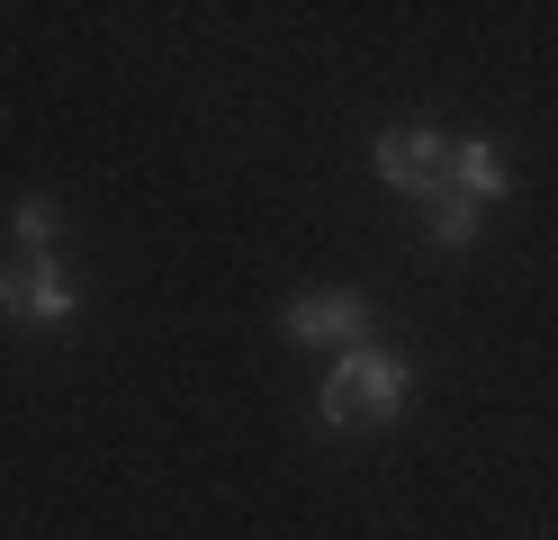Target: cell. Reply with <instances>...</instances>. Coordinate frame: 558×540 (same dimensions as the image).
Returning a JSON list of instances; mask_svg holds the SVG:
<instances>
[{
    "mask_svg": "<svg viewBox=\"0 0 558 540\" xmlns=\"http://www.w3.org/2000/svg\"><path fill=\"white\" fill-rule=\"evenodd\" d=\"M369 163H378V180H388V190L433 199V190H441V171H450V144H441L433 127H388V135L369 144Z\"/></svg>",
    "mask_w": 558,
    "mask_h": 540,
    "instance_id": "3",
    "label": "cell"
},
{
    "mask_svg": "<svg viewBox=\"0 0 558 540\" xmlns=\"http://www.w3.org/2000/svg\"><path fill=\"white\" fill-rule=\"evenodd\" d=\"M405 387H414V360H405V351L352 343V351H333V370H325V387H316V415H325L333 432H378V423H397Z\"/></svg>",
    "mask_w": 558,
    "mask_h": 540,
    "instance_id": "1",
    "label": "cell"
},
{
    "mask_svg": "<svg viewBox=\"0 0 558 540\" xmlns=\"http://www.w3.org/2000/svg\"><path fill=\"white\" fill-rule=\"evenodd\" d=\"M10 235H19V252H37V262H54V235H63V207L37 190V199H19L10 207Z\"/></svg>",
    "mask_w": 558,
    "mask_h": 540,
    "instance_id": "6",
    "label": "cell"
},
{
    "mask_svg": "<svg viewBox=\"0 0 558 540\" xmlns=\"http://www.w3.org/2000/svg\"><path fill=\"white\" fill-rule=\"evenodd\" d=\"M424 216H433V243H441V252H469V243H477V199L433 190V199H424Z\"/></svg>",
    "mask_w": 558,
    "mask_h": 540,
    "instance_id": "7",
    "label": "cell"
},
{
    "mask_svg": "<svg viewBox=\"0 0 558 540\" xmlns=\"http://www.w3.org/2000/svg\"><path fill=\"white\" fill-rule=\"evenodd\" d=\"M289 324L298 343H333V351H352V343H369V298L361 288H306V298H289Z\"/></svg>",
    "mask_w": 558,
    "mask_h": 540,
    "instance_id": "4",
    "label": "cell"
},
{
    "mask_svg": "<svg viewBox=\"0 0 558 540\" xmlns=\"http://www.w3.org/2000/svg\"><path fill=\"white\" fill-rule=\"evenodd\" d=\"M441 190H460V199H477V207H486V199H505V190H513V163L496 154V144H477V135H469V144H450Z\"/></svg>",
    "mask_w": 558,
    "mask_h": 540,
    "instance_id": "5",
    "label": "cell"
},
{
    "mask_svg": "<svg viewBox=\"0 0 558 540\" xmlns=\"http://www.w3.org/2000/svg\"><path fill=\"white\" fill-rule=\"evenodd\" d=\"M0 315L10 324H37V334H54V324L82 315V288L63 262H37V252H10L0 262Z\"/></svg>",
    "mask_w": 558,
    "mask_h": 540,
    "instance_id": "2",
    "label": "cell"
}]
</instances>
